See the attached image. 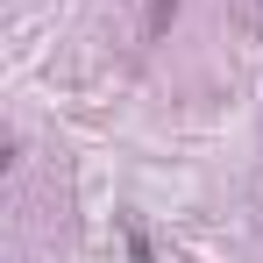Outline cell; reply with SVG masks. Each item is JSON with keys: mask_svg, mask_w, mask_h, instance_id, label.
Here are the masks:
<instances>
[{"mask_svg": "<svg viewBox=\"0 0 263 263\" xmlns=\"http://www.w3.org/2000/svg\"><path fill=\"white\" fill-rule=\"evenodd\" d=\"M171 14H178V0H149V36H171Z\"/></svg>", "mask_w": 263, "mask_h": 263, "instance_id": "1", "label": "cell"}]
</instances>
